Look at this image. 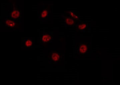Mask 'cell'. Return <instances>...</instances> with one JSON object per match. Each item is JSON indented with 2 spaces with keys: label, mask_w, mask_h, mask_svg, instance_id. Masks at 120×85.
I'll return each instance as SVG.
<instances>
[{
  "label": "cell",
  "mask_w": 120,
  "mask_h": 85,
  "mask_svg": "<svg viewBox=\"0 0 120 85\" xmlns=\"http://www.w3.org/2000/svg\"><path fill=\"white\" fill-rule=\"evenodd\" d=\"M8 16L17 23L22 22V11L19 7L14 3L12 5L11 12Z\"/></svg>",
  "instance_id": "obj_1"
},
{
  "label": "cell",
  "mask_w": 120,
  "mask_h": 85,
  "mask_svg": "<svg viewBox=\"0 0 120 85\" xmlns=\"http://www.w3.org/2000/svg\"><path fill=\"white\" fill-rule=\"evenodd\" d=\"M74 27L76 29L80 32H90L91 29V24L90 21H82L80 20Z\"/></svg>",
  "instance_id": "obj_2"
},
{
  "label": "cell",
  "mask_w": 120,
  "mask_h": 85,
  "mask_svg": "<svg viewBox=\"0 0 120 85\" xmlns=\"http://www.w3.org/2000/svg\"><path fill=\"white\" fill-rule=\"evenodd\" d=\"M62 53H60L56 50L51 51L48 56V62L49 64H57L61 62L63 59Z\"/></svg>",
  "instance_id": "obj_3"
},
{
  "label": "cell",
  "mask_w": 120,
  "mask_h": 85,
  "mask_svg": "<svg viewBox=\"0 0 120 85\" xmlns=\"http://www.w3.org/2000/svg\"><path fill=\"white\" fill-rule=\"evenodd\" d=\"M90 45L86 42H80L75 49V53L80 56H84L88 53Z\"/></svg>",
  "instance_id": "obj_4"
},
{
  "label": "cell",
  "mask_w": 120,
  "mask_h": 85,
  "mask_svg": "<svg viewBox=\"0 0 120 85\" xmlns=\"http://www.w3.org/2000/svg\"><path fill=\"white\" fill-rule=\"evenodd\" d=\"M61 17L64 21L65 26L66 27H71L75 26L78 21L73 19L67 13L62 14Z\"/></svg>",
  "instance_id": "obj_5"
},
{
  "label": "cell",
  "mask_w": 120,
  "mask_h": 85,
  "mask_svg": "<svg viewBox=\"0 0 120 85\" xmlns=\"http://www.w3.org/2000/svg\"><path fill=\"white\" fill-rule=\"evenodd\" d=\"M53 34L52 31H49L48 32H43L42 35L39 42L45 44V43L51 42L53 40Z\"/></svg>",
  "instance_id": "obj_6"
},
{
  "label": "cell",
  "mask_w": 120,
  "mask_h": 85,
  "mask_svg": "<svg viewBox=\"0 0 120 85\" xmlns=\"http://www.w3.org/2000/svg\"><path fill=\"white\" fill-rule=\"evenodd\" d=\"M50 13L51 11L49 10L47 7H43L42 9L38 13V19L42 22L47 21Z\"/></svg>",
  "instance_id": "obj_7"
},
{
  "label": "cell",
  "mask_w": 120,
  "mask_h": 85,
  "mask_svg": "<svg viewBox=\"0 0 120 85\" xmlns=\"http://www.w3.org/2000/svg\"><path fill=\"white\" fill-rule=\"evenodd\" d=\"M34 40L30 37L22 38V48H30L34 45Z\"/></svg>",
  "instance_id": "obj_8"
},
{
  "label": "cell",
  "mask_w": 120,
  "mask_h": 85,
  "mask_svg": "<svg viewBox=\"0 0 120 85\" xmlns=\"http://www.w3.org/2000/svg\"><path fill=\"white\" fill-rule=\"evenodd\" d=\"M17 22L11 19L8 16L5 18L4 24L5 26L8 28H12L16 26Z\"/></svg>",
  "instance_id": "obj_9"
},
{
  "label": "cell",
  "mask_w": 120,
  "mask_h": 85,
  "mask_svg": "<svg viewBox=\"0 0 120 85\" xmlns=\"http://www.w3.org/2000/svg\"><path fill=\"white\" fill-rule=\"evenodd\" d=\"M65 13L70 16L75 20L77 21L79 20L80 17V14L78 11L71 10L66 11Z\"/></svg>",
  "instance_id": "obj_10"
}]
</instances>
